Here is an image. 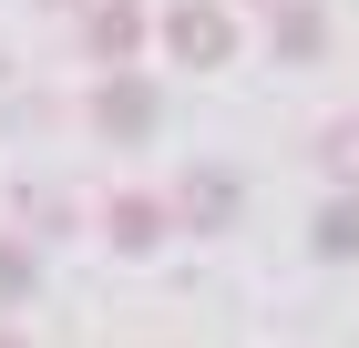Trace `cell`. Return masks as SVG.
<instances>
[{
    "mask_svg": "<svg viewBox=\"0 0 359 348\" xmlns=\"http://www.w3.org/2000/svg\"><path fill=\"white\" fill-rule=\"evenodd\" d=\"M308 246H318V256H359V185L339 195V205L308 215Z\"/></svg>",
    "mask_w": 359,
    "mask_h": 348,
    "instance_id": "7",
    "label": "cell"
},
{
    "mask_svg": "<svg viewBox=\"0 0 359 348\" xmlns=\"http://www.w3.org/2000/svg\"><path fill=\"white\" fill-rule=\"evenodd\" d=\"M154 123H165V103H154V72H123V62H103V82H93V134H103V144H154Z\"/></svg>",
    "mask_w": 359,
    "mask_h": 348,
    "instance_id": "1",
    "label": "cell"
},
{
    "mask_svg": "<svg viewBox=\"0 0 359 348\" xmlns=\"http://www.w3.org/2000/svg\"><path fill=\"white\" fill-rule=\"evenodd\" d=\"M165 52L185 62V72H216V62L236 52V21H226L216 0H175L165 11Z\"/></svg>",
    "mask_w": 359,
    "mask_h": 348,
    "instance_id": "2",
    "label": "cell"
},
{
    "mask_svg": "<svg viewBox=\"0 0 359 348\" xmlns=\"http://www.w3.org/2000/svg\"><path fill=\"white\" fill-rule=\"evenodd\" d=\"M31 277H41V256L21 236H0V297H31Z\"/></svg>",
    "mask_w": 359,
    "mask_h": 348,
    "instance_id": "9",
    "label": "cell"
},
{
    "mask_svg": "<svg viewBox=\"0 0 359 348\" xmlns=\"http://www.w3.org/2000/svg\"><path fill=\"white\" fill-rule=\"evenodd\" d=\"M103 225H113V246H123V256H144V246L175 236V205H165V195H113Z\"/></svg>",
    "mask_w": 359,
    "mask_h": 348,
    "instance_id": "4",
    "label": "cell"
},
{
    "mask_svg": "<svg viewBox=\"0 0 359 348\" xmlns=\"http://www.w3.org/2000/svg\"><path fill=\"white\" fill-rule=\"evenodd\" d=\"M318 174L329 185H359V113H329L318 123Z\"/></svg>",
    "mask_w": 359,
    "mask_h": 348,
    "instance_id": "8",
    "label": "cell"
},
{
    "mask_svg": "<svg viewBox=\"0 0 359 348\" xmlns=\"http://www.w3.org/2000/svg\"><path fill=\"white\" fill-rule=\"evenodd\" d=\"M236 205H247V195H236V174H226V164H195V174H185V195H175V225H195V236H226V225H236Z\"/></svg>",
    "mask_w": 359,
    "mask_h": 348,
    "instance_id": "3",
    "label": "cell"
},
{
    "mask_svg": "<svg viewBox=\"0 0 359 348\" xmlns=\"http://www.w3.org/2000/svg\"><path fill=\"white\" fill-rule=\"evenodd\" d=\"M83 41H93V62H134L144 52V0H93Z\"/></svg>",
    "mask_w": 359,
    "mask_h": 348,
    "instance_id": "5",
    "label": "cell"
},
{
    "mask_svg": "<svg viewBox=\"0 0 359 348\" xmlns=\"http://www.w3.org/2000/svg\"><path fill=\"white\" fill-rule=\"evenodd\" d=\"M267 41H277V62H318V52H329V21H318L308 0H277V31H267Z\"/></svg>",
    "mask_w": 359,
    "mask_h": 348,
    "instance_id": "6",
    "label": "cell"
},
{
    "mask_svg": "<svg viewBox=\"0 0 359 348\" xmlns=\"http://www.w3.org/2000/svg\"><path fill=\"white\" fill-rule=\"evenodd\" d=\"M0 348H31V338H21V328H0Z\"/></svg>",
    "mask_w": 359,
    "mask_h": 348,
    "instance_id": "10",
    "label": "cell"
}]
</instances>
